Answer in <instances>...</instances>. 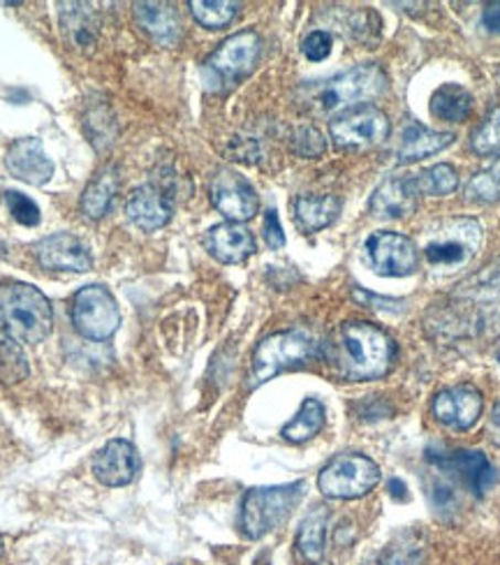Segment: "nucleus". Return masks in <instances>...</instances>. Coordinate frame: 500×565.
Wrapping results in <instances>:
<instances>
[{
    "label": "nucleus",
    "mask_w": 500,
    "mask_h": 565,
    "mask_svg": "<svg viewBox=\"0 0 500 565\" xmlns=\"http://www.w3.org/2000/svg\"><path fill=\"white\" fill-rule=\"evenodd\" d=\"M390 497L396 499V501H406V484H403L401 480H392L390 482Z\"/></svg>",
    "instance_id": "a19ab883"
},
{
    "label": "nucleus",
    "mask_w": 500,
    "mask_h": 565,
    "mask_svg": "<svg viewBox=\"0 0 500 565\" xmlns=\"http://www.w3.org/2000/svg\"><path fill=\"white\" fill-rule=\"evenodd\" d=\"M470 147L478 156H491L500 151V107L491 109L487 119L472 130Z\"/></svg>",
    "instance_id": "473e14b6"
},
{
    "label": "nucleus",
    "mask_w": 500,
    "mask_h": 565,
    "mask_svg": "<svg viewBox=\"0 0 500 565\" xmlns=\"http://www.w3.org/2000/svg\"><path fill=\"white\" fill-rule=\"evenodd\" d=\"M292 149L301 158H318V156L325 153L327 145H325V137L318 128L306 126V128H299V132L295 135Z\"/></svg>",
    "instance_id": "f704fd0d"
},
{
    "label": "nucleus",
    "mask_w": 500,
    "mask_h": 565,
    "mask_svg": "<svg viewBox=\"0 0 500 565\" xmlns=\"http://www.w3.org/2000/svg\"><path fill=\"white\" fill-rule=\"evenodd\" d=\"M52 303L35 286L19 280L0 282V329L17 343H42L52 334Z\"/></svg>",
    "instance_id": "7ed1b4c3"
},
{
    "label": "nucleus",
    "mask_w": 500,
    "mask_h": 565,
    "mask_svg": "<svg viewBox=\"0 0 500 565\" xmlns=\"http://www.w3.org/2000/svg\"><path fill=\"white\" fill-rule=\"evenodd\" d=\"M262 58V38L255 31L234 33L204 61L209 90H227L246 79Z\"/></svg>",
    "instance_id": "423d86ee"
},
{
    "label": "nucleus",
    "mask_w": 500,
    "mask_h": 565,
    "mask_svg": "<svg viewBox=\"0 0 500 565\" xmlns=\"http://www.w3.org/2000/svg\"><path fill=\"white\" fill-rule=\"evenodd\" d=\"M206 250L223 265H240L257 250L255 237L242 223L213 225L204 237Z\"/></svg>",
    "instance_id": "a211bd4d"
},
{
    "label": "nucleus",
    "mask_w": 500,
    "mask_h": 565,
    "mask_svg": "<svg viewBox=\"0 0 500 565\" xmlns=\"http://www.w3.org/2000/svg\"><path fill=\"white\" fill-rule=\"evenodd\" d=\"M322 358L345 383H369L390 373L396 345L377 324L348 320L333 329L322 348Z\"/></svg>",
    "instance_id": "f257e3e1"
},
{
    "label": "nucleus",
    "mask_w": 500,
    "mask_h": 565,
    "mask_svg": "<svg viewBox=\"0 0 500 565\" xmlns=\"http://www.w3.org/2000/svg\"><path fill=\"white\" fill-rule=\"evenodd\" d=\"M240 8L242 6L232 3V0H193L190 3V12H193L195 21L209 31L230 26L236 14H240Z\"/></svg>",
    "instance_id": "c85d7f7f"
},
{
    "label": "nucleus",
    "mask_w": 500,
    "mask_h": 565,
    "mask_svg": "<svg viewBox=\"0 0 500 565\" xmlns=\"http://www.w3.org/2000/svg\"><path fill=\"white\" fill-rule=\"evenodd\" d=\"M339 214L341 200L333 195H301L295 200V221L308 234L329 227Z\"/></svg>",
    "instance_id": "393cba45"
},
{
    "label": "nucleus",
    "mask_w": 500,
    "mask_h": 565,
    "mask_svg": "<svg viewBox=\"0 0 500 565\" xmlns=\"http://www.w3.org/2000/svg\"><path fill=\"white\" fill-rule=\"evenodd\" d=\"M209 193H211L213 206H216L230 223L244 225L257 214L259 209L255 188L240 172L219 170L216 177L211 179Z\"/></svg>",
    "instance_id": "9b49d317"
},
{
    "label": "nucleus",
    "mask_w": 500,
    "mask_h": 565,
    "mask_svg": "<svg viewBox=\"0 0 500 565\" xmlns=\"http://www.w3.org/2000/svg\"><path fill=\"white\" fill-rule=\"evenodd\" d=\"M380 482V466L364 455L333 457L318 476V487L327 499L352 501L371 493Z\"/></svg>",
    "instance_id": "6e6552de"
},
{
    "label": "nucleus",
    "mask_w": 500,
    "mask_h": 565,
    "mask_svg": "<svg viewBox=\"0 0 500 565\" xmlns=\"http://www.w3.org/2000/svg\"><path fill=\"white\" fill-rule=\"evenodd\" d=\"M73 324L88 341H107L121 324V309L105 286H86L73 299Z\"/></svg>",
    "instance_id": "9d476101"
},
{
    "label": "nucleus",
    "mask_w": 500,
    "mask_h": 565,
    "mask_svg": "<svg viewBox=\"0 0 500 565\" xmlns=\"http://www.w3.org/2000/svg\"><path fill=\"white\" fill-rule=\"evenodd\" d=\"M262 232H265V242L272 250H278L285 246V234L280 227V218L276 214V209H269L265 214V223H262Z\"/></svg>",
    "instance_id": "e433bc0d"
},
{
    "label": "nucleus",
    "mask_w": 500,
    "mask_h": 565,
    "mask_svg": "<svg viewBox=\"0 0 500 565\" xmlns=\"http://www.w3.org/2000/svg\"><path fill=\"white\" fill-rule=\"evenodd\" d=\"M331 44H333V40H331V35L327 31H313V33H308L304 38L301 54L308 61L320 63V61H325L331 54Z\"/></svg>",
    "instance_id": "c9c22d12"
},
{
    "label": "nucleus",
    "mask_w": 500,
    "mask_h": 565,
    "mask_svg": "<svg viewBox=\"0 0 500 565\" xmlns=\"http://www.w3.org/2000/svg\"><path fill=\"white\" fill-rule=\"evenodd\" d=\"M35 257L44 269L84 274L93 267L88 246L70 232H58L35 244Z\"/></svg>",
    "instance_id": "4468645a"
},
{
    "label": "nucleus",
    "mask_w": 500,
    "mask_h": 565,
    "mask_svg": "<svg viewBox=\"0 0 500 565\" xmlns=\"http://www.w3.org/2000/svg\"><path fill=\"white\" fill-rule=\"evenodd\" d=\"M327 524H329V512L325 508H316L311 514L304 516L297 533V550L304 556V561L320 563L325 558Z\"/></svg>",
    "instance_id": "bb28decb"
},
{
    "label": "nucleus",
    "mask_w": 500,
    "mask_h": 565,
    "mask_svg": "<svg viewBox=\"0 0 500 565\" xmlns=\"http://www.w3.org/2000/svg\"><path fill=\"white\" fill-rule=\"evenodd\" d=\"M304 499V482H290L278 487H255L242 503L240 526L246 537L259 540L280 529L290 520L292 510Z\"/></svg>",
    "instance_id": "39448f33"
},
{
    "label": "nucleus",
    "mask_w": 500,
    "mask_h": 565,
    "mask_svg": "<svg viewBox=\"0 0 500 565\" xmlns=\"http://www.w3.org/2000/svg\"><path fill=\"white\" fill-rule=\"evenodd\" d=\"M325 419H327V413L320 398L308 396L304 398L299 413L280 429V436L290 443H306L322 431Z\"/></svg>",
    "instance_id": "cd10ccee"
},
{
    "label": "nucleus",
    "mask_w": 500,
    "mask_h": 565,
    "mask_svg": "<svg viewBox=\"0 0 500 565\" xmlns=\"http://www.w3.org/2000/svg\"><path fill=\"white\" fill-rule=\"evenodd\" d=\"M472 96L459 84H443L434 90L432 100H428V111H432L438 121L445 124H461L470 116Z\"/></svg>",
    "instance_id": "a878e982"
},
{
    "label": "nucleus",
    "mask_w": 500,
    "mask_h": 565,
    "mask_svg": "<svg viewBox=\"0 0 500 565\" xmlns=\"http://www.w3.org/2000/svg\"><path fill=\"white\" fill-rule=\"evenodd\" d=\"M139 470H141L139 452L135 450L132 443L124 438L109 440L107 445L100 447L98 455L93 457V476L107 487L130 484L137 478Z\"/></svg>",
    "instance_id": "2eb2a0df"
},
{
    "label": "nucleus",
    "mask_w": 500,
    "mask_h": 565,
    "mask_svg": "<svg viewBox=\"0 0 500 565\" xmlns=\"http://www.w3.org/2000/svg\"><path fill=\"white\" fill-rule=\"evenodd\" d=\"M135 17L158 44L174 46L181 40L183 23L181 14L170 3H135Z\"/></svg>",
    "instance_id": "4be33fe9"
},
{
    "label": "nucleus",
    "mask_w": 500,
    "mask_h": 565,
    "mask_svg": "<svg viewBox=\"0 0 500 565\" xmlns=\"http://www.w3.org/2000/svg\"><path fill=\"white\" fill-rule=\"evenodd\" d=\"M413 181L419 195H434V198L451 195L459 188L457 170L445 162H438L434 168L419 172L417 177H413Z\"/></svg>",
    "instance_id": "7c9ffc66"
},
{
    "label": "nucleus",
    "mask_w": 500,
    "mask_h": 565,
    "mask_svg": "<svg viewBox=\"0 0 500 565\" xmlns=\"http://www.w3.org/2000/svg\"><path fill=\"white\" fill-rule=\"evenodd\" d=\"M333 145L343 151H362L380 147L390 137L387 114L375 105H360L337 114L329 126Z\"/></svg>",
    "instance_id": "1a4fd4ad"
},
{
    "label": "nucleus",
    "mask_w": 500,
    "mask_h": 565,
    "mask_svg": "<svg viewBox=\"0 0 500 565\" xmlns=\"http://www.w3.org/2000/svg\"><path fill=\"white\" fill-rule=\"evenodd\" d=\"M0 558H3V540H0Z\"/></svg>",
    "instance_id": "79ce46f5"
},
{
    "label": "nucleus",
    "mask_w": 500,
    "mask_h": 565,
    "mask_svg": "<svg viewBox=\"0 0 500 565\" xmlns=\"http://www.w3.org/2000/svg\"><path fill=\"white\" fill-rule=\"evenodd\" d=\"M369 263L380 276H411L417 271L419 255L415 244L398 232H375L366 239Z\"/></svg>",
    "instance_id": "f8f14e48"
},
{
    "label": "nucleus",
    "mask_w": 500,
    "mask_h": 565,
    "mask_svg": "<svg viewBox=\"0 0 500 565\" xmlns=\"http://www.w3.org/2000/svg\"><path fill=\"white\" fill-rule=\"evenodd\" d=\"M482 246V225L475 218H445L426 227L424 257L436 269L455 271L472 263Z\"/></svg>",
    "instance_id": "20e7f679"
},
{
    "label": "nucleus",
    "mask_w": 500,
    "mask_h": 565,
    "mask_svg": "<svg viewBox=\"0 0 500 565\" xmlns=\"http://www.w3.org/2000/svg\"><path fill=\"white\" fill-rule=\"evenodd\" d=\"M385 88L387 75L383 73V67L364 63L354 65L331 79L306 86L301 90V103L311 111L333 114L360 105H371V100L383 96Z\"/></svg>",
    "instance_id": "f03ea898"
},
{
    "label": "nucleus",
    "mask_w": 500,
    "mask_h": 565,
    "mask_svg": "<svg viewBox=\"0 0 500 565\" xmlns=\"http://www.w3.org/2000/svg\"><path fill=\"white\" fill-rule=\"evenodd\" d=\"M482 21L491 33H500V0H498V3L487 6V10L482 14Z\"/></svg>",
    "instance_id": "4c0bfd02"
},
{
    "label": "nucleus",
    "mask_w": 500,
    "mask_h": 565,
    "mask_svg": "<svg viewBox=\"0 0 500 565\" xmlns=\"http://www.w3.org/2000/svg\"><path fill=\"white\" fill-rule=\"evenodd\" d=\"M6 164L14 179L29 185H44L54 177V162L38 137L17 139L6 156Z\"/></svg>",
    "instance_id": "dca6fc26"
},
{
    "label": "nucleus",
    "mask_w": 500,
    "mask_h": 565,
    "mask_svg": "<svg viewBox=\"0 0 500 565\" xmlns=\"http://www.w3.org/2000/svg\"><path fill=\"white\" fill-rule=\"evenodd\" d=\"M126 214L141 232H156L172 221L174 202L158 185H139L126 202Z\"/></svg>",
    "instance_id": "f3484780"
},
{
    "label": "nucleus",
    "mask_w": 500,
    "mask_h": 565,
    "mask_svg": "<svg viewBox=\"0 0 500 565\" xmlns=\"http://www.w3.org/2000/svg\"><path fill=\"white\" fill-rule=\"evenodd\" d=\"M61 29L73 50H91L98 35V17L86 3H61Z\"/></svg>",
    "instance_id": "5701e85b"
},
{
    "label": "nucleus",
    "mask_w": 500,
    "mask_h": 565,
    "mask_svg": "<svg viewBox=\"0 0 500 565\" xmlns=\"http://www.w3.org/2000/svg\"><path fill=\"white\" fill-rule=\"evenodd\" d=\"M316 355H318V348L306 334L276 332L267 339H262V343L255 348L248 385L251 387L265 385L274 379V375L288 371V369L304 366Z\"/></svg>",
    "instance_id": "0eeeda50"
},
{
    "label": "nucleus",
    "mask_w": 500,
    "mask_h": 565,
    "mask_svg": "<svg viewBox=\"0 0 500 565\" xmlns=\"http://www.w3.org/2000/svg\"><path fill=\"white\" fill-rule=\"evenodd\" d=\"M436 463H440L443 468H447L449 473H455L472 493H482L489 491V487L496 480L493 466L489 463V459L482 452L475 450H459L451 452L447 457H432Z\"/></svg>",
    "instance_id": "aec40b11"
},
{
    "label": "nucleus",
    "mask_w": 500,
    "mask_h": 565,
    "mask_svg": "<svg viewBox=\"0 0 500 565\" xmlns=\"http://www.w3.org/2000/svg\"><path fill=\"white\" fill-rule=\"evenodd\" d=\"M6 202H8L10 214L17 223L26 225V227H35L40 223V206L31 198H26L19 191H8Z\"/></svg>",
    "instance_id": "72a5a7b5"
},
{
    "label": "nucleus",
    "mask_w": 500,
    "mask_h": 565,
    "mask_svg": "<svg viewBox=\"0 0 500 565\" xmlns=\"http://www.w3.org/2000/svg\"><path fill=\"white\" fill-rule=\"evenodd\" d=\"M118 183H121V179H118V170L114 168V164L103 168L86 185V191L79 202L82 214L91 221H100L111 209V204L118 195Z\"/></svg>",
    "instance_id": "b1692460"
},
{
    "label": "nucleus",
    "mask_w": 500,
    "mask_h": 565,
    "mask_svg": "<svg viewBox=\"0 0 500 565\" xmlns=\"http://www.w3.org/2000/svg\"><path fill=\"white\" fill-rule=\"evenodd\" d=\"M419 193L411 177H396L380 183L371 195V214L377 218H406L415 214Z\"/></svg>",
    "instance_id": "6ab92c4d"
},
{
    "label": "nucleus",
    "mask_w": 500,
    "mask_h": 565,
    "mask_svg": "<svg viewBox=\"0 0 500 565\" xmlns=\"http://www.w3.org/2000/svg\"><path fill=\"white\" fill-rule=\"evenodd\" d=\"M487 434H489L491 443L500 447V404L491 411V417H489V424H487Z\"/></svg>",
    "instance_id": "ea45409f"
},
{
    "label": "nucleus",
    "mask_w": 500,
    "mask_h": 565,
    "mask_svg": "<svg viewBox=\"0 0 500 565\" xmlns=\"http://www.w3.org/2000/svg\"><path fill=\"white\" fill-rule=\"evenodd\" d=\"M466 200L478 204L500 202V156L489 164L487 170L475 174L466 183Z\"/></svg>",
    "instance_id": "2f4dec72"
},
{
    "label": "nucleus",
    "mask_w": 500,
    "mask_h": 565,
    "mask_svg": "<svg viewBox=\"0 0 500 565\" xmlns=\"http://www.w3.org/2000/svg\"><path fill=\"white\" fill-rule=\"evenodd\" d=\"M29 379V360L21 345L0 329V383L17 385Z\"/></svg>",
    "instance_id": "c756f323"
},
{
    "label": "nucleus",
    "mask_w": 500,
    "mask_h": 565,
    "mask_svg": "<svg viewBox=\"0 0 500 565\" xmlns=\"http://www.w3.org/2000/svg\"><path fill=\"white\" fill-rule=\"evenodd\" d=\"M485 408V398L478 387L455 385L438 392L432 402L434 417L449 429L468 431L478 424Z\"/></svg>",
    "instance_id": "ddd939ff"
},
{
    "label": "nucleus",
    "mask_w": 500,
    "mask_h": 565,
    "mask_svg": "<svg viewBox=\"0 0 500 565\" xmlns=\"http://www.w3.org/2000/svg\"><path fill=\"white\" fill-rule=\"evenodd\" d=\"M403 561H406V556H403V552L398 550V547H387L383 554L377 556V561L375 563H371V565H403Z\"/></svg>",
    "instance_id": "58836bf2"
},
{
    "label": "nucleus",
    "mask_w": 500,
    "mask_h": 565,
    "mask_svg": "<svg viewBox=\"0 0 500 565\" xmlns=\"http://www.w3.org/2000/svg\"><path fill=\"white\" fill-rule=\"evenodd\" d=\"M451 141H455V135H451V132L428 130L419 121L411 119V121H406V126L401 128L396 158L403 164H406V162H417L422 158H428V156H434V153L447 149Z\"/></svg>",
    "instance_id": "412c9836"
}]
</instances>
